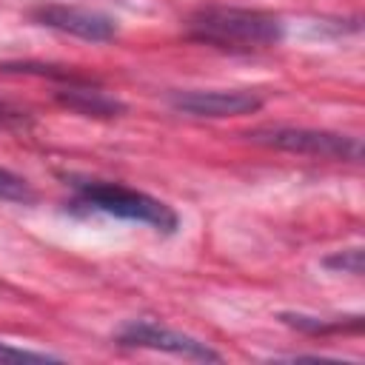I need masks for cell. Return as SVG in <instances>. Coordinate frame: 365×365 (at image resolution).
<instances>
[{
    "instance_id": "1",
    "label": "cell",
    "mask_w": 365,
    "mask_h": 365,
    "mask_svg": "<svg viewBox=\"0 0 365 365\" xmlns=\"http://www.w3.org/2000/svg\"><path fill=\"white\" fill-rule=\"evenodd\" d=\"M191 40L222 51H259L282 40V20L257 9L205 6L185 23Z\"/></svg>"
},
{
    "instance_id": "2",
    "label": "cell",
    "mask_w": 365,
    "mask_h": 365,
    "mask_svg": "<svg viewBox=\"0 0 365 365\" xmlns=\"http://www.w3.org/2000/svg\"><path fill=\"white\" fill-rule=\"evenodd\" d=\"M74 188H77L80 205H86L91 211H103L108 217L128 220V222H143L163 234H171L177 228L174 208L145 191H137V188H128L120 182H108V180H80V182H74Z\"/></svg>"
},
{
    "instance_id": "3",
    "label": "cell",
    "mask_w": 365,
    "mask_h": 365,
    "mask_svg": "<svg viewBox=\"0 0 365 365\" xmlns=\"http://www.w3.org/2000/svg\"><path fill=\"white\" fill-rule=\"evenodd\" d=\"M257 145L291 151V154H308V157H325V160H351L356 163L362 157V145L356 137L336 134V131H319V128H291V125H265L245 134Z\"/></svg>"
},
{
    "instance_id": "4",
    "label": "cell",
    "mask_w": 365,
    "mask_h": 365,
    "mask_svg": "<svg viewBox=\"0 0 365 365\" xmlns=\"http://www.w3.org/2000/svg\"><path fill=\"white\" fill-rule=\"evenodd\" d=\"M117 342L125 348H148V351H163V354H174V356H185V359H197V362H220L222 356L208 348L205 342L174 331L168 325L151 322V319H134L128 322L120 334Z\"/></svg>"
},
{
    "instance_id": "5",
    "label": "cell",
    "mask_w": 365,
    "mask_h": 365,
    "mask_svg": "<svg viewBox=\"0 0 365 365\" xmlns=\"http://www.w3.org/2000/svg\"><path fill=\"white\" fill-rule=\"evenodd\" d=\"M31 17L40 26H48L54 31H63V34H71V37H80V40H88V43H106V40H111L117 34V23L108 14H100V11H91V9H80V6L51 3V6L34 9Z\"/></svg>"
},
{
    "instance_id": "6",
    "label": "cell",
    "mask_w": 365,
    "mask_h": 365,
    "mask_svg": "<svg viewBox=\"0 0 365 365\" xmlns=\"http://www.w3.org/2000/svg\"><path fill=\"white\" fill-rule=\"evenodd\" d=\"M171 106L188 117H242L262 108V97L254 91H177Z\"/></svg>"
},
{
    "instance_id": "7",
    "label": "cell",
    "mask_w": 365,
    "mask_h": 365,
    "mask_svg": "<svg viewBox=\"0 0 365 365\" xmlns=\"http://www.w3.org/2000/svg\"><path fill=\"white\" fill-rule=\"evenodd\" d=\"M57 100H60V106H66V108H71L77 114H86V117H117V114H123V103L120 100L108 97L100 88H91V86L60 88Z\"/></svg>"
},
{
    "instance_id": "8",
    "label": "cell",
    "mask_w": 365,
    "mask_h": 365,
    "mask_svg": "<svg viewBox=\"0 0 365 365\" xmlns=\"http://www.w3.org/2000/svg\"><path fill=\"white\" fill-rule=\"evenodd\" d=\"M282 319L288 322V325H294V328H299V331H308V334H325V331H359L362 328V322L356 319V322H351V325H345L342 319H334V322H325V319H317V317H302V314H282Z\"/></svg>"
},
{
    "instance_id": "9",
    "label": "cell",
    "mask_w": 365,
    "mask_h": 365,
    "mask_svg": "<svg viewBox=\"0 0 365 365\" xmlns=\"http://www.w3.org/2000/svg\"><path fill=\"white\" fill-rule=\"evenodd\" d=\"M0 197H3V200H14V202H29V200H34L29 182H26L23 177L6 171V168H0Z\"/></svg>"
},
{
    "instance_id": "10",
    "label": "cell",
    "mask_w": 365,
    "mask_h": 365,
    "mask_svg": "<svg viewBox=\"0 0 365 365\" xmlns=\"http://www.w3.org/2000/svg\"><path fill=\"white\" fill-rule=\"evenodd\" d=\"M0 362H57V356L46 351H29V348L0 342Z\"/></svg>"
},
{
    "instance_id": "11",
    "label": "cell",
    "mask_w": 365,
    "mask_h": 365,
    "mask_svg": "<svg viewBox=\"0 0 365 365\" xmlns=\"http://www.w3.org/2000/svg\"><path fill=\"white\" fill-rule=\"evenodd\" d=\"M325 265H328V268H334V271H345V274L359 277V274H362V251H359V248L339 251V254L328 257V259H325Z\"/></svg>"
},
{
    "instance_id": "12",
    "label": "cell",
    "mask_w": 365,
    "mask_h": 365,
    "mask_svg": "<svg viewBox=\"0 0 365 365\" xmlns=\"http://www.w3.org/2000/svg\"><path fill=\"white\" fill-rule=\"evenodd\" d=\"M29 120H31L29 111L0 100V128H23V125H29Z\"/></svg>"
}]
</instances>
